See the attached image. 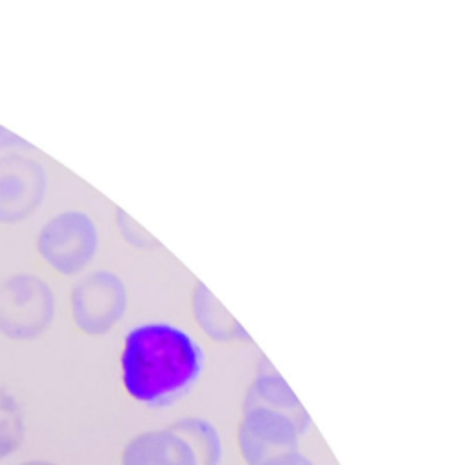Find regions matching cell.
Returning <instances> with one entry per match:
<instances>
[{"instance_id": "cell-8", "label": "cell", "mask_w": 465, "mask_h": 465, "mask_svg": "<svg viewBox=\"0 0 465 465\" xmlns=\"http://www.w3.org/2000/svg\"><path fill=\"white\" fill-rule=\"evenodd\" d=\"M193 449L198 465H220L222 461V440L216 429L198 418H185L173 427Z\"/></svg>"}, {"instance_id": "cell-1", "label": "cell", "mask_w": 465, "mask_h": 465, "mask_svg": "<svg viewBox=\"0 0 465 465\" xmlns=\"http://www.w3.org/2000/svg\"><path fill=\"white\" fill-rule=\"evenodd\" d=\"M127 394L149 407H163L187 394L203 369V351L183 329L151 322L131 329L120 356Z\"/></svg>"}, {"instance_id": "cell-6", "label": "cell", "mask_w": 465, "mask_h": 465, "mask_svg": "<svg viewBox=\"0 0 465 465\" xmlns=\"http://www.w3.org/2000/svg\"><path fill=\"white\" fill-rule=\"evenodd\" d=\"M122 465H198L189 443L171 427L134 436L122 452Z\"/></svg>"}, {"instance_id": "cell-11", "label": "cell", "mask_w": 465, "mask_h": 465, "mask_svg": "<svg viewBox=\"0 0 465 465\" xmlns=\"http://www.w3.org/2000/svg\"><path fill=\"white\" fill-rule=\"evenodd\" d=\"M22 465H54V463H49V461H27V463H22Z\"/></svg>"}, {"instance_id": "cell-5", "label": "cell", "mask_w": 465, "mask_h": 465, "mask_svg": "<svg viewBox=\"0 0 465 465\" xmlns=\"http://www.w3.org/2000/svg\"><path fill=\"white\" fill-rule=\"evenodd\" d=\"M45 194L44 167L25 156L0 158V223L25 220Z\"/></svg>"}, {"instance_id": "cell-9", "label": "cell", "mask_w": 465, "mask_h": 465, "mask_svg": "<svg viewBox=\"0 0 465 465\" xmlns=\"http://www.w3.org/2000/svg\"><path fill=\"white\" fill-rule=\"evenodd\" d=\"M24 441V416L16 400L0 389V460L13 454Z\"/></svg>"}, {"instance_id": "cell-2", "label": "cell", "mask_w": 465, "mask_h": 465, "mask_svg": "<svg viewBox=\"0 0 465 465\" xmlns=\"http://www.w3.org/2000/svg\"><path fill=\"white\" fill-rule=\"evenodd\" d=\"M311 420L285 383L262 380L247 400L243 420L238 429V445L247 465H260L265 460L298 450L300 436L309 429Z\"/></svg>"}, {"instance_id": "cell-10", "label": "cell", "mask_w": 465, "mask_h": 465, "mask_svg": "<svg viewBox=\"0 0 465 465\" xmlns=\"http://www.w3.org/2000/svg\"><path fill=\"white\" fill-rule=\"evenodd\" d=\"M260 465H314V463L307 456H303L300 450H291V452L272 456Z\"/></svg>"}, {"instance_id": "cell-3", "label": "cell", "mask_w": 465, "mask_h": 465, "mask_svg": "<svg viewBox=\"0 0 465 465\" xmlns=\"http://www.w3.org/2000/svg\"><path fill=\"white\" fill-rule=\"evenodd\" d=\"M53 318V294L35 274H15L0 285V332L11 340L36 338Z\"/></svg>"}, {"instance_id": "cell-7", "label": "cell", "mask_w": 465, "mask_h": 465, "mask_svg": "<svg viewBox=\"0 0 465 465\" xmlns=\"http://www.w3.org/2000/svg\"><path fill=\"white\" fill-rule=\"evenodd\" d=\"M114 280L107 274H91L74 287L73 292V314L87 332L104 331L114 314Z\"/></svg>"}, {"instance_id": "cell-4", "label": "cell", "mask_w": 465, "mask_h": 465, "mask_svg": "<svg viewBox=\"0 0 465 465\" xmlns=\"http://www.w3.org/2000/svg\"><path fill=\"white\" fill-rule=\"evenodd\" d=\"M94 243V229L89 218L80 213H64L44 225L36 249L56 271L74 274L91 260Z\"/></svg>"}]
</instances>
